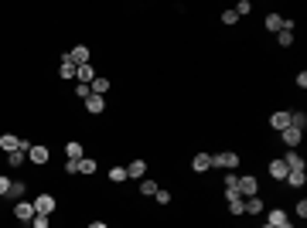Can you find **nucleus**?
I'll return each instance as SVG.
<instances>
[{
    "label": "nucleus",
    "mask_w": 307,
    "mask_h": 228,
    "mask_svg": "<svg viewBox=\"0 0 307 228\" xmlns=\"http://www.w3.org/2000/svg\"><path fill=\"white\" fill-rule=\"evenodd\" d=\"M212 167L236 171V167H239V153H236V150H222V153H215V157H212Z\"/></svg>",
    "instance_id": "nucleus-1"
},
{
    "label": "nucleus",
    "mask_w": 307,
    "mask_h": 228,
    "mask_svg": "<svg viewBox=\"0 0 307 228\" xmlns=\"http://www.w3.org/2000/svg\"><path fill=\"white\" fill-rule=\"evenodd\" d=\"M236 191H239V198H256V194H260V181H256L253 174H246V177H239Z\"/></svg>",
    "instance_id": "nucleus-2"
},
{
    "label": "nucleus",
    "mask_w": 307,
    "mask_h": 228,
    "mask_svg": "<svg viewBox=\"0 0 307 228\" xmlns=\"http://www.w3.org/2000/svg\"><path fill=\"white\" fill-rule=\"evenodd\" d=\"M31 205H34V215L51 218V211H55V198H51V194H38V198H34Z\"/></svg>",
    "instance_id": "nucleus-3"
},
{
    "label": "nucleus",
    "mask_w": 307,
    "mask_h": 228,
    "mask_svg": "<svg viewBox=\"0 0 307 228\" xmlns=\"http://www.w3.org/2000/svg\"><path fill=\"white\" fill-rule=\"evenodd\" d=\"M14 218L31 225V218H34V205H31V201H17V205H14Z\"/></svg>",
    "instance_id": "nucleus-4"
},
{
    "label": "nucleus",
    "mask_w": 307,
    "mask_h": 228,
    "mask_svg": "<svg viewBox=\"0 0 307 228\" xmlns=\"http://www.w3.org/2000/svg\"><path fill=\"white\" fill-rule=\"evenodd\" d=\"M287 164H284V157H276V160H270V177L273 181H287Z\"/></svg>",
    "instance_id": "nucleus-5"
},
{
    "label": "nucleus",
    "mask_w": 307,
    "mask_h": 228,
    "mask_svg": "<svg viewBox=\"0 0 307 228\" xmlns=\"http://www.w3.org/2000/svg\"><path fill=\"white\" fill-rule=\"evenodd\" d=\"M280 137H284V147L287 150H297V143H300V137H304V133H300V129H294V126H287Z\"/></svg>",
    "instance_id": "nucleus-6"
},
{
    "label": "nucleus",
    "mask_w": 307,
    "mask_h": 228,
    "mask_svg": "<svg viewBox=\"0 0 307 228\" xmlns=\"http://www.w3.org/2000/svg\"><path fill=\"white\" fill-rule=\"evenodd\" d=\"M68 61H72V65H89V48L86 45L72 48V51H68Z\"/></svg>",
    "instance_id": "nucleus-7"
},
{
    "label": "nucleus",
    "mask_w": 307,
    "mask_h": 228,
    "mask_svg": "<svg viewBox=\"0 0 307 228\" xmlns=\"http://www.w3.org/2000/svg\"><path fill=\"white\" fill-rule=\"evenodd\" d=\"M86 109H89L92 116H99L102 109H106V95H96V92H92L89 99H86Z\"/></svg>",
    "instance_id": "nucleus-8"
},
{
    "label": "nucleus",
    "mask_w": 307,
    "mask_h": 228,
    "mask_svg": "<svg viewBox=\"0 0 307 228\" xmlns=\"http://www.w3.org/2000/svg\"><path fill=\"white\" fill-rule=\"evenodd\" d=\"M75 79H79V85H92V79H96L92 65H75Z\"/></svg>",
    "instance_id": "nucleus-9"
},
{
    "label": "nucleus",
    "mask_w": 307,
    "mask_h": 228,
    "mask_svg": "<svg viewBox=\"0 0 307 228\" xmlns=\"http://www.w3.org/2000/svg\"><path fill=\"white\" fill-rule=\"evenodd\" d=\"M48 157H51V153H48V147H31V150H27V160H31V164H38V167H41V164H48Z\"/></svg>",
    "instance_id": "nucleus-10"
},
{
    "label": "nucleus",
    "mask_w": 307,
    "mask_h": 228,
    "mask_svg": "<svg viewBox=\"0 0 307 228\" xmlns=\"http://www.w3.org/2000/svg\"><path fill=\"white\" fill-rule=\"evenodd\" d=\"M284 27H287V21L280 14H266V31H270V35H280Z\"/></svg>",
    "instance_id": "nucleus-11"
},
{
    "label": "nucleus",
    "mask_w": 307,
    "mask_h": 228,
    "mask_svg": "<svg viewBox=\"0 0 307 228\" xmlns=\"http://www.w3.org/2000/svg\"><path fill=\"white\" fill-rule=\"evenodd\" d=\"M284 164H287V171H304V157H300L297 150H287Z\"/></svg>",
    "instance_id": "nucleus-12"
},
{
    "label": "nucleus",
    "mask_w": 307,
    "mask_h": 228,
    "mask_svg": "<svg viewBox=\"0 0 307 228\" xmlns=\"http://www.w3.org/2000/svg\"><path fill=\"white\" fill-rule=\"evenodd\" d=\"M0 150H4V153H14V150H21V140L14 137V133H4V137H0Z\"/></svg>",
    "instance_id": "nucleus-13"
},
{
    "label": "nucleus",
    "mask_w": 307,
    "mask_h": 228,
    "mask_svg": "<svg viewBox=\"0 0 307 228\" xmlns=\"http://www.w3.org/2000/svg\"><path fill=\"white\" fill-rule=\"evenodd\" d=\"M270 126L276 129V133H284L287 126H290V113H273L270 116Z\"/></svg>",
    "instance_id": "nucleus-14"
},
{
    "label": "nucleus",
    "mask_w": 307,
    "mask_h": 228,
    "mask_svg": "<svg viewBox=\"0 0 307 228\" xmlns=\"http://www.w3.org/2000/svg\"><path fill=\"white\" fill-rule=\"evenodd\" d=\"M144 174H147V164H144V160H133V164L126 167V177H133V181H144Z\"/></svg>",
    "instance_id": "nucleus-15"
},
{
    "label": "nucleus",
    "mask_w": 307,
    "mask_h": 228,
    "mask_svg": "<svg viewBox=\"0 0 307 228\" xmlns=\"http://www.w3.org/2000/svg\"><path fill=\"white\" fill-rule=\"evenodd\" d=\"M191 167H194V171H198V174H205V171H208V167H212V157H208V153H194Z\"/></svg>",
    "instance_id": "nucleus-16"
},
{
    "label": "nucleus",
    "mask_w": 307,
    "mask_h": 228,
    "mask_svg": "<svg viewBox=\"0 0 307 228\" xmlns=\"http://www.w3.org/2000/svg\"><path fill=\"white\" fill-rule=\"evenodd\" d=\"M276 41H280L284 48H290V45H294V24H290V21H287V27L280 31V35H276Z\"/></svg>",
    "instance_id": "nucleus-17"
},
{
    "label": "nucleus",
    "mask_w": 307,
    "mask_h": 228,
    "mask_svg": "<svg viewBox=\"0 0 307 228\" xmlns=\"http://www.w3.org/2000/svg\"><path fill=\"white\" fill-rule=\"evenodd\" d=\"M284 221H290V218H287V211H280V208H273V211H270V221H266V225H270V228H280Z\"/></svg>",
    "instance_id": "nucleus-18"
},
{
    "label": "nucleus",
    "mask_w": 307,
    "mask_h": 228,
    "mask_svg": "<svg viewBox=\"0 0 307 228\" xmlns=\"http://www.w3.org/2000/svg\"><path fill=\"white\" fill-rule=\"evenodd\" d=\"M65 153H68V160H82V143H79V140H68Z\"/></svg>",
    "instance_id": "nucleus-19"
},
{
    "label": "nucleus",
    "mask_w": 307,
    "mask_h": 228,
    "mask_svg": "<svg viewBox=\"0 0 307 228\" xmlns=\"http://www.w3.org/2000/svg\"><path fill=\"white\" fill-rule=\"evenodd\" d=\"M92 92H96V95H106V92H109V79H102V75H96V79H92V85H89Z\"/></svg>",
    "instance_id": "nucleus-20"
},
{
    "label": "nucleus",
    "mask_w": 307,
    "mask_h": 228,
    "mask_svg": "<svg viewBox=\"0 0 307 228\" xmlns=\"http://www.w3.org/2000/svg\"><path fill=\"white\" fill-rule=\"evenodd\" d=\"M290 126L304 133V129H307V113H290Z\"/></svg>",
    "instance_id": "nucleus-21"
},
{
    "label": "nucleus",
    "mask_w": 307,
    "mask_h": 228,
    "mask_svg": "<svg viewBox=\"0 0 307 228\" xmlns=\"http://www.w3.org/2000/svg\"><path fill=\"white\" fill-rule=\"evenodd\" d=\"M58 75H62V79H75V65L68 61V55L62 58V69H58Z\"/></svg>",
    "instance_id": "nucleus-22"
},
{
    "label": "nucleus",
    "mask_w": 307,
    "mask_h": 228,
    "mask_svg": "<svg viewBox=\"0 0 307 228\" xmlns=\"http://www.w3.org/2000/svg\"><path fill=\"white\" fill-rule=\"evenodd\" d=\"M304 181H307V174H304V171H290V174H287V184H290V187H300Z\"/></svg>",
    "instance_id": "nucleus-23"
},
{
    "label": "nucleus",
    "mask_w": 307,
    "mask_h": 228,
    "mask_svg": "<svg viewBox=\"0 0 307 228\" xmlns=\"http://www.w3.org/2000/svg\"><path fill=\"white\" fill-rule=\"evenodd\" d=\"M24 157H27L24 150H14V153H7V164H11V167H21V164H24Z\"/></svg>",
    "instance_id": "nucleus-24"
},
{
    "label": "nucleus",
    "mask_w": 307,
    "mask_h": 228,
    "mask_svg": "<svg viewBox=\"0 0 307 228\" xmlns=\"http://www.w3.org/2000/svg\"><path fill=\"white\" fill-rule=\"evenodd\" d=\"M246 211H249V215H260L263 201H260V198H246Z\"/></svg>",
    "instance_id": "nucleus-25"
},
{
    "label": "nucleus",
    "mask_w": 307,
    "mask_h": 228,
    "mask_svg": "<svg viewBox=\"0 0 307 228\" xmlns=\"http://www.w3.org/2000/svg\"><path fill=\"white\" fill-rule=\"evenodd\" d=\"M79 174H96V160L82 157V160H79Z\"/></svg>",
    "instance_id": "nucleus-26"
},
{
    "label": "nucleus",
    "mask_w": 307,
    "mask_h": 228,
    "mask_svg": "<svg viewBox=\"0 0 307 228\" xmlns=\"http://www.w3.org/2000/svg\"><path fill=\"white\" fill-rule=\"evenodd\" d=\"M109 181H113V184H123L126 181V167H113V171H109Z\"/></svg>",
    "instance_id": "nucleus-27"
},
{
    "label": "nucleus",
    "mask_w": 307,
    "mask_h": 228,
    "mask_svg": "<svg viewBox=\"0 0 307 228\" xmlns=\"http://www.w3.org/2000/svg\"><path fill=\"white\" fill-rule=\"evenodd\" d=\"M229 211H232V215H242V211H246V198H236V201H229Z\"/></svg>",
    "instance_id": "nucleus-28"
},
{
    "label": "nucleus",
    "mask_w": 307,
    "mask_h": 228,
    "mask_svg": "<svg viewBox=\"0 0 307 228\" xmlns=\"http://www.w3.org/2000/svg\"><path fill=\"white\" fill-rule=\"evenodd\" d=\"M140 191L147 194V198H154V194H157V184H154V181H147V177H144V181H140Z\"/></svg>",
    "instance_id": "nucleus-29"
},
{
    "label": "nucleus",
    "mask_w": 307,
    "mask_h": 228,
    "mask_svg": "<svg viewBox=\"0 0 307 228\" xmlns=\"http://www.w3.org/2000/svg\"><path fill=\"white\" fill-rule=\"evenodd\" d=\"M232 11H236V17H246V14H249L253 7H249V0H239V4L232 7Z\"/></svg>",
    "instance_id": "nucleus-30"
},
{
    "label": "nucleus",
    "mask_w": 307,
    "mask_h": 228,
    "mask_svg": "<svg viewBox=\"0 0 307 228\" xmlns=\"http://www.w3.org/2000/svg\"><path fill=\"white\" fill-rule=\"evenodd\" d=\"M239 184V174H226V191H236Z\"/></svg>",
    "instance_id": "nucleus-31"
},
{
    "label": "nucleus",
    "mask_w": 307,
    "mask_h": 228,
    "mask_svg": "<svg viewBox=\"0 0 307 228\" xmlns=\"http://www.w3.org/2000/svg\"><path fill=\"white\" fill-rule=\"evenodd\" d=\"M236 21H239V17H236V11H226V14H222V24H226V27H232Z\"/></svg>",
    "instance_id": "nucleus-32"
},
{
    "label": "nucleus",
    "mask_w": 307,
    "mask_h": 228,
    "mask_svg": "<svg viewBox=\"0 0 307 228\" xmlns=\"http://www.w3.org/2000/svg\"><path fill=\"white\" fill-rule=\"evenodd\" d=\"M31 228H48V218L45 215H34L31 218Z\"/></svg>",
    "instance_id": "nucleus-33"
},
{
    "label": "nucleus",
    "mask_w": 307,
    "mask_h": 228,
    "mask_svg": "<svg viewBox=\"0 0 307 228\" xmlns=\"http://www.w3.org/2000/svg\"><path fill=\"white\" fill-rule=\"evenodd\" d=\"M11 184H14V181H7V177L0 174V198H4V194H11Z\"/></svg>",
    "instance_id": "nucleus-34"
},
{
    "label": "nucleus",
    "mask_w": 307,
    "mask_h": 228,
    "mask_svg": "<svg viewBox=\"0 0 307 228\" xmlns=\"http://www.w3.org/2000/svg\"><path fill=\"white\" fill-rule=\"evenodd\" d=\"M154 198H157V205H168V201H171V194L164 191V187H157V194H154Z\"/></svg>",
    "instance_id": "nucleus-35"
},
{
    "label": "nucleus",
    "mask_w": 307,
    "mask_h": 228,
    "mask_svg": "<svg viewBox=\"0 0 307 228\" xmlns=\"http://www.w3.org/2000/svg\"><path fill=\"white\" fill-rule=\"evenodd\" d=\"M75 95H79V99H89L92 89H89V85H75Z\"/></svg>",
    "instance_id": "nucleus-36"
},
{
    "label": "nucleus",
    "mask_w": 307,
    "mask_h": 228,
    "mask_svg": "<svg viewBox=\"0 0 307 228\" xmlns=\"http://www.w3.org/2000/svg\"><path fill=\"white\" fill-rule=\"evenodd\" d=\"M65 174H79V160H65Z\"/></svg>",
    "instance_id": "nucleus-37"
},
{
    "label": "nucleus",
    "mask_w": 307,
    "mask_h": 228,
    "mask_svg": "<svg viewBox=\"0 0 307 228\" xmlns=\"http://www.w3.org/2000/svg\"><path fill=\"white\" fill-rule=\"evenodd\" d=\"M21 194H24V184L14 181V184H11V198H21Z\"/></svg>",
    "instance_id": "nucleus-38"
},
{
    "label": "nucleus",
    "mask_w": 307,
    "mask_h": 228,
    "mask_svg": "<svg viewBox=\"0 0 307 228\" xmlns=\"http://www.w3.org/2000/svg\"><path fill=\"white\" fill-rule=\"evenodd\" d=\"M294 211H297V218H307V201H297Z\"/></svg>",
    "instance_id": "nucleus-39"
},
{
    "label": "nucleus",
    "mask_w": 307,
    "mask_h": 228,
    "mask_svg": "<svg viewBox=\"0 0 307 228\" xmlns=\"http://www.w3.org/2000/svg\"><path fill=\"white\" fill-rule=\"evenodd\" d=\"M297 89H307V72H297Z\"/></svg>",
    "instance_id": "nucleus-40"
},
{
    "label": "nucleus",
    "mask_w": 307,
    "mask_h": 228,
    "mask_svg": "<svg viewBox=\"0 0 307 228\" xmlns=\"http://www.w3.org/2000/svg\"><path fill=\"white\" fill-rule=\"evenodd\" d=\"M89 228H109V225H106V221H92Z\"/></svg>",
    "instance_id": "nucleus-41"
},
{
    "label": "nucleus",
    "mask_w": 307,
    "mask_h": 228,
    "mask_svg": "<svg viewBox=\"0 0 307 228\" xmlns=\"http://www.w3.org/2000/svg\"><path fill=\"white\" fill-rule=\"evenodd\" d=\"M280 228H294V225H290V221H284V225H280Z\"/></svg>",
    "instance_id": "nucleus-42"
},
{
    "label": "nucleus",
    "mask_w": 307,
    "mask_h": 228,
    "mask_svg": "<svg viewBox=\"0 0 307 228\" xmlns=\"http://www.w3.org/2000/svg\"><path fill=\"white\" fill-rule=\"evenodd\" d=\"M266 228H270V225H266Z\"/></svg>",
    "instance_id": "nucleus-43"
}]
</instances>
